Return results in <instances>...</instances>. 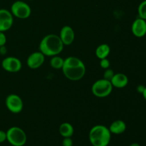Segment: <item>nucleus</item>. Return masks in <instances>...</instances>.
Segmentation results:
<instances>
[{
  "label": "nucleus",
  "mask_w": 146,
  "mask_h": 146,
  "mask_svg": "<svg viewBox=\"0 0 146 146\" xmlns=\"http://www.w3.org/2000/svg\"><path fill=\"white\" fill-rule=\"evenodd\" d=\"M61 70L66 78L72 81H78L82 79L86 72L84 61L74 56L64 58V66Z\"/></svg>",
  "instance_id": "nucleus-1"
},
{
  "label": "nucleus",
  "mask_w": 146,
  "mask_h": 146,
  "mask_svg": "<svg viewBox=\"0 0 146 146\" xmlns=\"http://www.w3.org/2000/svg\"><path fill=\"white\" fill-rule=\"evenodd\" d=\"M64 45L59 36L54 34H47L43 37L38 46L39 51L45 56L59 55L64 49Z\"/></svg>",
  "instance_id": "nucleus-2"
},
{
  "label": "nucleus",
  "mask_w": 146,
  "mask_h": 146,
  "mask_svg": "<svg viewBox=\"0 0 146 146\" xmlns=\"http://www.w3.org/2000/svg\"><path fill=\"white\" fill-rule=\"evenodd\" d=\"M88 138L93 146H108L111 142V133L108 127L98 124L91 128Z\"/></svg>",
  "instance_id": "nucleus-3"
},
{
  "label": "nucleus",
  "mask_w": 146,
  "mask_h": 146,
  "mask_svg": "<svg viewBox=\"0 0 146 146\" xmlns=\"http://www.w3.org/2000/svg\"><path fill=\"white\" fill-rule=\"evenodd\" d=\"M7 141L13 146H24L27 141V135L22 128L13 126L7 130Z\"/></svg>",
  "instance_id": "nucleus-4"
},
{
  "label": "nucleus",
  "mask_w": 146,
  "mask_h": 146,
  "mask_svg": "<svg viewBox=\"0 0 146 146\" xmlns=\"http://www.w3.org/2000/svg\"><path fill=\"white\" fill-rule=\"evenodd\" d=\"M113 88L111 81L103 78L97 80L93 84L91 91L96 97L103 98L110 96L113 91Z\"/></svg>",
  "instance_id": "nucleus-5"
},
{
  "label": "nucleus",
  "mask_w": 146,
  "mask_h": 146,
  "mask_svg": "<svg viewBox=\"0 0 146 146\" xmlns=\"http://www.w3.org/2000/svg\"><path fill=\"white\" fill-rule=\"evenodd\" d=\"M10 11L13 17L21 19H25L31 16V9L25 1L18 0L11 4Z\"/></svg>",
  "instance_id": "nucleus-6"
},
{
  "label": "nucleus",
  "mask_w": 146,
  "mask_h": 146,
  "mask_svg": "<svg viewBox=\"0 0 146 146\" xmlns=\"http://www.w3.org/2000/svg\"><path fill=\"white\" fill-rule=\"evenodd\" d=\"M5 105L7 109L12 113H19L24 108V102L21 97L17 94H11L7 96Z\"/></svg>",
  "instance_id": "nucleus-7"
},
{
  "label": "nucleus",
  "mask_w": 146,
  "mask_h": 146,
  "mask_svg": "<svg viewBox=\"0 0 146 146\" xmlns=\"http://www.w3.org/2000/svg\"><path fill=\"white\" fill-rule=\"evenodd\" d=\"M1 67L7 72L17 73L22 68V64L17 57L7 56L1 61Z\"/></svg>",
  "instance_id": "nucleus-8"
},
{
  "label": "nucleus",
  "mask_w": 146,
  "mask_h": 146,
  "mask_svg": "<svg viewBox=\"0 0 146 146\" xmlns=\"http://www.w3.org/2000/svg\"><path fill=\"white\" fill-rule=\"evenodd\" d=\"M14 17L11 11L6 9H0V31L5 32L11 28Z\"/></svg>",
  "instance_id": "nucleus-9"
},
{
  "label": "nucleus",
  "mask_w": 146,
  "mask_h": 146,
  "mask_svg": "<svg viewBox=\"0 0 146 146\" xmlns=\"http://www.w3.org/2000/svg\"><path fill=\"white\" fill-rule=\"evenodd\" d=\"M45 61V56L40 51H34L28 56L27 64L31 69H37L44 64Z\"/></svg>",
  "instance_id": "nucleus-10"
},
{
  "label": "nucleus",
  "mask_w": 146,
  "mask_h": 146,
  "mask_svg": "<svg viewBox=\"0 0 146 146\" xmlns=\"http://www.w3.org/2000/svg\"><path fill=\"white\" fill-rule=\"evenodd\" d=\"M131 31L135 36L142 38L146 35V20L138 17L131 26Z\"/></svg>",
  "instance_id": "nucleus-11"
},
{
  "label": "nucleus",
  "mask_w": 146,
  "mask_h": 146,
  "mask_svg": "<svg viewBox=\"0 0 146 146\" xmlns=\"http://www.w3.org/2000/svg\"><path fill=\"white\" fill-rule=\"evenodd\" d=\"M59 37L64 46H69L73 44L75 39V32L70 26L66 25L61 28L60 31Z\"/></svg>",
  "instance_id": "nucleus-12"
},
{
  "label": "nucleus",
  "mask_w": 146,
  "mask_h": 146,
  "mask_svg": "<svg viewBox=\"0 0 146 146\" xmlns=\"http://www.w3.org/2000/svg\"><path fill=\"white\" fill-rule=\"evenodd\" d=\"M113 87L117 88H125L128 84V78L123 73H117L114 74L111 81Z\"/></svg>",
  "instance_id": "nucleus-13"
},
{
  "label": "nucleus",
  "mask_w": 146,
  "mask_h": 146,
  "mask_svg": "<svg viewBox=\"0 0 146 146\" xmlns=\"http://www.w3.org/2000/svg\"><path fill=\"white\" fill-rule=\"evenodd\" d=\"M127 128L126 123L122 120H115L109 126V131L111 134L119 135L123 133Z\"/></svg>",
  "instance_id": "nucleus-14"
},
{
  "label": "nucleus",
  "mask_w": 146,
  "mask_h": 146,
  "mask_svg": "<svg viewBox=\"0 0 146 146\" xmlns=\"http://www.w3.org/2000/svg\"><path fill=\"white\" fill-rule=\"evenodd\" d=\"M58 131H59L60 135L64 138H71L74 135V128L71 123L65 122L60 125Z\"/></svg>",
  "instance_id": "nucleus-15"
},
{
  "label": "nucleus",
  "mask_w": 146,
  "mask_h": 146,
  "mask_svg": "<svg viewBox=\"0 0 146 146\" xmlns=\"http://www.w3.org/2000/svg\"><path fill=\"white\" fill-rule=\"evenodd\" d=\"M96 56L100 60L103 58H108L111 53V47L107 44H101L96 48Z\"/></svg>",
  "instance_id": "nucleus-16"
},
{
  "label": "nucleus",
  "mask_w": 146,
  "mask_h": 146,
  "mask_svg": "<svg viewBox=\"0 0 146 146\" xmlns=\"http://www.w3.org/2000/svg\"><path fill=\"white\" fill-rule=\"evenodd\" d=\"M64 58L59 56L58 55L51 56V61H50V65L53 68L56 70L61 69L64 66Z\"/></svg>",
  "instance_id": "nucleus-17"
},
{
  "label": "nucleus",
  "mask_w": 146,
  "mask_h": 146,
  "mask_svg": "<svg viewBox=\"0 0 146 146\" xmlns=\"http://www.w3.org/2000/svg\"><path fill=\"white\" fill-rule=\"evenodd\" d=\"M138 17L146 20V0H143L140 3L138 7Z\"/></svg>",
  "instance_id": "nucleus-18"
},
{
  "label": "nucleus",
  "mask_w": 146,
  "mask_h": 146,
  "mask_svg": "<svg viewBox=\"0 0 146 146\" xmlns=\"http://www.w3.org/2000/svg\"><path fill=\"white\" fill-rule=\"evenodd\" d=\"M114 74H115V73H114L113 70H112L110 68H107V69H105V71H104V78L108 80V81H111V78L114 76Z\"/></svg>",
  "instance_id": "nucleus-19"
},
{
  "label": "nucleus",
  "mask_w": 146,
  "mask_h": 146,
  "mask_svg": "<svg viewBox=\"0 0 146 146\" xmlns=\"http://www.w3.org/2000/svg\"><path fill=\"white\" fill-rule=\"evenodd\" d=\"M110 66H111V63H110V61L108 59V58L100 60V66L104 69H107V68H110Z\"/></svg>",
  "instance_id": "nucleus-20"
},
{
  "label": "nucleus",
  "mask_w": 146,
  "mask_h": 146,
  "mask_svg": "<svg viewBox=\"0 0 146 146\" xmlns=\"http://www.w3.org/2000/svg\"><path fill=\"white\" fill-rule=\"evenodd\" d=\"M7 43V36H6L4 32L0 31V46H5Z\"/></svg>",
  "instance_id": "nucleus-21"
},
{
  "label": "nucleus",
  "mask_w": 146,
  "mask_h": 146,
  "mask_svg": "<svg viewBox=\"0 0 146 146\" xmlns=\"http://www.w3.org/2000/svg\"><path fill=\"white\" fill-rule=\"evenodd\" d=\"M63 146H73V141L71 138H64L62 141Z\"/></svg>",
  "instance_id": "nucleus-22"
},
{
  "label": "nucleus",
  "mask_w": 146,
  "mask_h": 146,
  "mask_svg": "<svg viewBox=\"0 0 146 146\" xmlns=\"http://www.w3.org/2000/svg\"><path fill=\"white\" fill-rule=\"evenodd\" d=\"M7 141V132L0 130V143Z\"/></svg>",
  "instance_id": "nucleus-23"
},
{
  "label": "nucleus",
  "mask_w": 146,
  "mask_h": 146,
  "mask_svg": "<svg viewBox=\"0 0 146 146\" xmlns=\"http://www.w3.org/2000/svg\"><path fill=\"white\" fill-rule=\"evenodd\" d=\"M7 52V49L6 48L5 46H0V54L1 55H5Z\"/></svg>",
  "instance_id": "nucleus-24"
},
{
  "label": "nucleus",
  "mask_w": 146,
  "mask_h": 146,
  "mask_svg": "<svg viewBox=\"0 0 146 146\" xmlns=\"http://www.w3.org/2000/svg\"><path fill=\"white\" fill-rule=\"evenodd\" d=\"M145 86H144L143 85H139L138 86V87H137V91H138V93H140V94H142L143 92L144 89H145Z\"/></svg>",
  "instance_id": "nucleus-25"
},
{
  "label": "nucleus",
  "mask_w": 146,
  "mask_h": 146,
  "mask_svg": "<svg viewBox=\"0 0 146 146\" xmlns=\"http://www.w3.org/2000/svg\"><path fill=\"white\" fill-rule=\"evenodd\" d=\"M142 95H143V96L144 99H145L146 101V87L145 88V89H144V91H143V92Z\"/></svg>",
  "instance_id": "nucleus-26"
},
{
  "label": "nucleus",
  "mask_w": 146,
  "mask_h": 146,
  "mask_svg": "<svg viewBox=\"0 0 146 146\" xmlns=\"http://www.w3.org/2000/svg\"><path fill=\"white\" fill-rule=\"evenodd\" d=\"M129 146H141V145H140V144H138V143H133L131 144Z\"/></svg>",
  "instance_id": "nucleus-27"
}]
</instances>
